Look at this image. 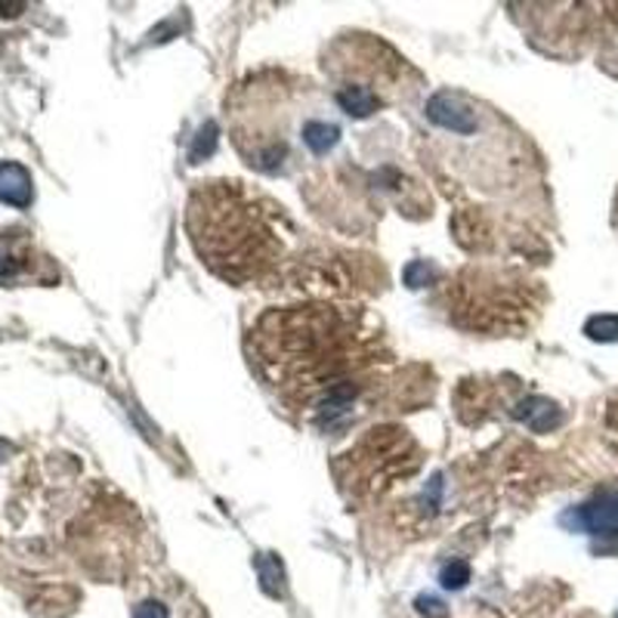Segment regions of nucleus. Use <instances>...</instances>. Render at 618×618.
<instances>
[{
	"instance_id": "nucleus-10",
	"label": "nucleus",
	"mask_w": 618,
	"mask_h": 618,
	"mask_svg": "<svg viewBox=\"0 0 618 618\" xmlns=\"http://www.w3.org/2000/svg\"><path fill=\"white\" fill-rule=\"evenodd\" d=\"M439 581H442V588L449 590H461L467 581H470V566L461 560L449 562L446 569H442V576H439Z\"/></svg>"
},
{
	"instance_id": "nucleus-2",
	"label": "nucleus",
	"mask_w": 618,
	"mask_h": 618,
	"mask_svg": "<svg viewBox=\"0 0 618 618\" xmlns=\"http://www.w3.org/2000/svg\"><path fill=\"white\" fill-rule=\"evenodd\" d=\"M343 325L338 312L328 307H295L285 312H269L257 325V356L269 375L285 390H300L303 396L322 393L328 399L343 387L340 375L347 368V352L340 347Z\"/></svg>"
},
{
	"instance_id": "nucleus-13",
	"label": "nucleus",
	"mask_w": 618,
	"mask_h": 618,
	"mask_svg": "<svg viewBox=\"0 0 618 618\" xmlns=\"http://www.w3.org/2000/svg\"><path fill=\"white\" fill-rule=\"evenodd\" d=\"M418 609L430 618H446V609H442V604L433 600V597H421V600H418Z\"/></svg>"
},
{
	"instance_id": "nucleus-7",
	"label": "nucleus",
	"mask_w": 618,
	"mask_h": 618,
	"mask_svg": "<svg viewBox=\"0 0 618 618\" xmlns=\"http://www.w3.org/2000/svg\"><path fill=\"white\" fill-rule=\"evenodd\" d=\"M517 415H520L522 421L529 423L532 430H538V433L560 423V411H557V406H550L548 399H529V402H522Z\"/></svg>"
},
{
	"instance_id": "nucleus-14",
	"label": "nucleus",
	"mask_w": 618,
	"mask_h": 618,
	"mask_svg": "<svg viewBox=\"0 0 618 618\" xmlns=\"http://www.w3.org/2000/svg\"><path fill=\"white\" fill-rule=\"evenodd\" d=\"M13 446H10V442H7V439H0V461H7V458H10V455H13Z\"/></svg>"
},
{
	"instance_id": "nucleus-5",
	"label": "nucleus",
	"mask_w": 618,
	"mask_h": 618,
	"mask_svg": "<svg viewBox=\"0 0 618 618\" xmlns=\"http://www.w3.org/2000/svg\"><path fill=\"white\" fill-rule=\"evenodd\" d=\"M34 198L31 173L16 161H0V201L10 208H29Z\"/></svg>"
},
{
	"instance_id": "nucleus-3",
	"label": "nucleus",
	"mask_w": 618,
	"mask_h": 618,
	"mask_svg": "<svg viewBox=\"0 0 618 618\" xmlns=\"http://www.w3.org/2000/svg\"><path fill=\"white\" fill-rule=\"evenodd\" d=\"M300 87L281 84V78H251L232 97V133L245 161L263 173H285L291 161V127L303 133L309 114L295 121Z\"/></svg>"
},
{
	"instance_id": "nucleus-8",
	"label": "nucleus",
	"mask_w": 618,
	"mask_h": 618,
	"mask_svg": "<svg viewBox=\"0 0 618 618\" xmlns=\"http://www.w3.org/2000/svg\"><path fill=\"white\" fill-rule=\"evenodd\" d=\"M257 572H260V581H263V590H267L269 597H281L285 594V572H281V562L276 557H269L263 554L260 560H257Z\"/></svg>"
},
{
	"instance_id": "nucleus-6",
	"label": "nucleus",
	"mask_w": 618,
	"mask_h": 618,
	"mask_svg": "<svg viewBox=\"0 0 618 618\" xmlns=\"http://www.w3.org/2000/svg\"><path fill=\"white\" fill-rule=\"evenodd\" d=\"M29 251L22 245H0V285H13L29 276Z\"/></svg>"
},
{
	"instance_id": "nucleus-12",
	"label": "nucleus",
	"mask_w": 618,
	"mask_h": 618,
	"mask_svg": "<svg viewBox=\"0 0 618 618\" xmlns=\"http://www.w3.org/2000/svg\"><path fill=\"white\" fill-rule=\"evenodd\" d=\"M133 618H170L168 606L158 604V600H146L133 609Z\"/></svg>"
},
{
	"instance_id": "nucleus-4",
	"label": "nucleus",
	"mask_w": 618,
	"mask_h": 618,
	"mask_svg": "<svg viewBox=\"0 0 618 618\" xmlns=\"http://www.w3.org/2000/svg\"><path fill=\"white\" fill-rule=\"evenodd\" d=\"M572 520L590 535H618V492L597 495L594 501L578 507Z\"/></svg>"
},
{
	"instance_id": "nucleus-1",
	"label": "nucleus",
	"mask_w": 618,
	"mask_h": 618,
	"mask_svg": "<svg viewBox=\"0 0 618 618\" xmlns=\"http://www.w3.org/2000/svg\"><path fill=\"white\" fill-rule=\"evenodd\" d=\"M189 236L198 257L232 285L257 279L281 253L267 213L241 183H208L189 201Z\"/></svg>"
},
{
	"instance_id": "nucleus-11",
	"label": "nucleus",
	"mask_w": 618,
	"mask_h": 618,
	"mask_svg": "<svg viewBox=\"0 0 618 618\" xmlns=\"http://www.w3.org/2000/svg\"><path fill=\"white\" fill-rule=\"evenodd\" d=\"M213 146H217V127L213 124H205L201 127V133H198V140H196V146H192V161H201V154L208 158V154L213 152Z\"/></svg>"
},
{
	"instance_id": "nucleus-9",
	"label": "nucleus",
	"mask_w": 618,
	"mask_h": 618,
	"mask_svg": "<svg viewBox=\"0 0 618 618\" xmlns=\"http://www.w3.org/2000/svg\"><path fill=\"white\" fill-rule=\"evenodd\" d=\"M585 335L590 340H618V316H594L588 325H585Z\"/></svg>"
}]
</instances>
